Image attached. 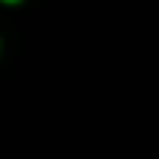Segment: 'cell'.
I'll return each instance as SVG.
<instances>
[{
  "instance_id": "cell-1",
  "label": "cell",
  "mask_w": 159,
  "mask_h": 159,
  "mask_svg": "<svg viewBox=\"0 0 159 159\" xmlns=\"http://www.w3.org/2000/svg\"><path fill=\"white\" fill-rule=\"evenodd\" d=\"M3 3H21V0H3Z\"/></svg>"
}]
</instances>
